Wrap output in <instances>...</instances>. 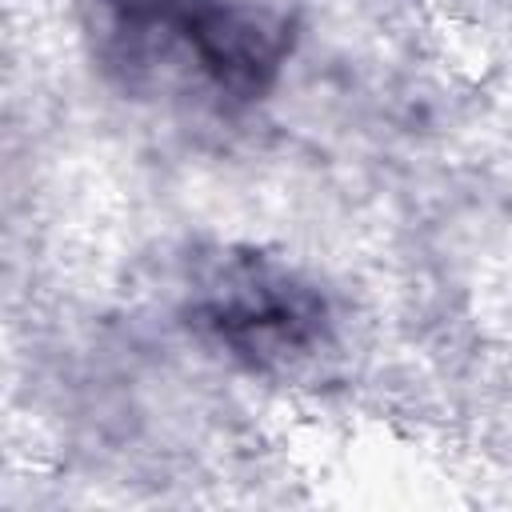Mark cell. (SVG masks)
I'll list each match as a JSON object with an SVG mask.
<instances>
[{"label":"cell","instance_id":"6da1fadb","mask_svg":"<svg viewBox=\"0 0 512 512\" xmlns=\"http://www.w3.org/2000/svg\"><path fill=\"white\" fill-rule=\"evenodd\" d=\"M108 36L124 64L196 80L204 96L252 100L272 80L284 40L228 0H104Z\"/></svg>","mask_w":512,"mask_h":512},{"label":"cell","instance_id":"7a4b0ae2","mask_svg":"<svg viewBox=\"0 0 512 512\" xmlns=\"http://www.w3.org/2000/svg\"><path fill=\"white\" fill-rule=\"evenodd\" d=\"M192 316L224 348L248 360H284L320 336V300L256 260L224 264L196 296Z\"/></svg>","mask_w":512,"mask_h":512}]
</instances>
